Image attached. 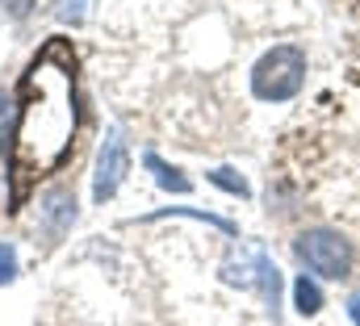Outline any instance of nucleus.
Segmentation results:
<instances>
[{"label":"nucleus","instance_id":"nucleus-1","mask_svg":"<svg viewBox=\"0 0 360 326\" xmlns=\"http://www.w3.org/2000/svg\"><path fill=\"white\" fill-rule=\"evenodd\" d=\"M17 126H13V155L30 159V171H55L76 134V88H72V63L34 59L30 76L21 84Z\"/></svg>","mask_w":360,"mask_h":326},{"label":"nucleus","instance_id":"nucleus-13","mask_svg":"<svg viewBox=\"0 0 360 326\" xmlns=\"http://www.w3.org/2000/svg\"><path fill=\"white\" fill-rule=\"evenodd\" d=\"M348 318H352V322L360 326V289L352 293V297H348Z\"/></svg>","mask_w":360,"mask_h":326},{"label":"nucleus","instance_id":"nucleus-2","mask_svg":"<svg viewBox=\"0 0 360 326\" xmlns=\"http://www.w3.org/2000/svg\"><path fill=\"white\" fill-rule=\"evenodd\" d=\"M306 88V51L293 46V42H281L264 51L252 67V92L256 100H269V105H281V100H293L297 92Z\"/></svg>","mask_w":360,"mask_h":326},{"label":"nucleus","instance_id":"nucleus-10","mask_svg":"<svg viewBox=\"0 0 360 326\" xmlns=\"http://www.w3.org/2000/svg\"><path fill=\"white\" fill-rule=\"evenodd\" d=\"M210 180H214L222 193H231V197H243V201L252 197V184H248L235 167H214V171H210Z\"/></svg>","mask_w":360,"mask_h":326},{"label":"nucleus","instance_id":"nucleus-7","mask_svg":"<svg viewBox=\"0 0 360 326\" xmlns=\"http://www.w3.org/2000/svg\"><path fill=\"white\" fill-rule=\"evenodd\" d=\"M143 163H147V171L155 176V184L164 188V193H176V197H184V193H193V180L180 171L176 163H168V159H160L155 151H147L143 155Z\"/></svg>","mask_w":360,"mask_h":326},{"label":"nucleus","instance_id":"nucleus-4","mask_svg":"<svg viewBox=\"0 0 360 326\" xmlns=\"http://www.w3.org/2000/svg\"><path fill=\"white\" fill-rule=\"evenodd\" d=\"M126 171H130L126 134H122L117 126H109V130H105V138H101V151H96V167H92V201H96V205H105V201L122 188Z\"/></svg>","mask_w":360,"mask_h":326},{"label":"nucleus","instance_id":"nucleus-11","mask_svg":"<svg viewBox=\"0 0 360 326\" xmlns=\"http://www.w3.org/2000/svg\"><path fill=\"white\" fill-rule=\"evenodd\" d=\"M17 247L13 243H0V285H13L17 280Z\"/></svg>","mask_w":360,"mask_h":326},{"label":"nucleus","instance_id":"nucleus-3","mask_svg":"<svg viewBox=\"0 0 360 326\" xmlns=\"http://www.w3.org/2000/svg\"><path fill=\"white\" fill-rule=\"evenodd\" d=\"M293 255L306 263L310 276H323V280H348L352 268H356V247L348 243L340 230L331 226H310L293 239Z\"/></svg>","mask_w":360,"mask_h":326},{"label":"nucleus","instance_id":"nucleus-8","mask_svg":"<svg viewBox=\"0 0 360 326\" xmlns=\"http://www.w3.org/2000/svg\"><path fill=\"white\" fill-rule=\"evenodd\" d=\"M293 310H297L302 318H314V314L323 310V289H319V280L306 276V272L293 280Z\"/></svg>","mask_w":360,"mask_h":326},{"label":"nucleus","instance_id":"nucleus-12","mask_svg":"<svg viewBox=\"0 0 360 326\" xmlns=\"http://www.w3.org/2000/svg\"><path fill=\"white\" fill-rule=\"evenodd\" d=\"M0 8H4L8 17H17V21H21V17H30V8H34V0H0Z\"/></svg>","mask_w":360,"mask_h":326},{"label":"nucleus","instance_id":"nucleus-9","mask_svg":"<svg viewBox=\"0 0 360 326\" xmlns=\"http://www.w3.org/2000/svg\"><path fill=\"white\" fill-rule=\"evenodd\" d=\"M13 126H17V96L0 88V155L13 147Z\"/></svg>","mask_w":360,"mask_h":326},{"label":"nucleus","instance_id":"nucleus-5","mask_svg":"<svg viewBox=\"0 0 360 326\" xmlns=\"http://www.w3.org/2000/svg\"><path fill=\"white\" fill-rule=\"evenodd\" d=\"M42 222H46V235L59 239L72 222H76V193L72 188H51L42 197Z\"/></svg>","mask_w":360,"mask_h":326},{"label":"nucleus","instance_id":"nucleus-6","mask_svg":"<svg viewBox=\"0 0 360 326\" xmlns=\"http://www.w3.org/2000/svg\"><path fill=\"white\" fill-rule=\"evenodd\" d=\"M252 289H260L269 314L276 318L281 314V268L272 263L264 251H252Z\"/></svg>","mask_w":360,"mask_h":326}]
</instances>
